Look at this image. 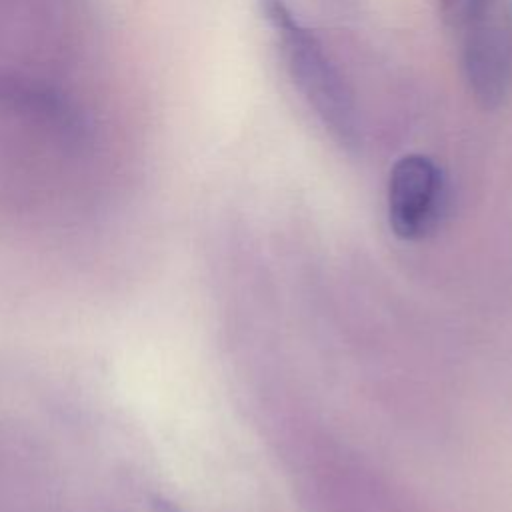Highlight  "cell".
I'll use <instances>...</instances> for the list:
<instances>
[{
  "instance_id": "cell-1",
  "label": "cell",
  "mask_w": 512,
  "mask_h": 512,
  "mask_svg": "<svg viewBox=\"0 0 512 512\" xmlns=\"http://www.w3.org/2000/svg\"><path fill=\"white\" fill-rule=\"evenodd\" d=\"M260 8L278 38L296 90L340 144L354 146L360 134L356 102L318 38L294 16L284 0H260Z\"/></svg>"
},
{
  "instance_id": "cell-2",
  "label": "cell",
  "mask_w": 512,
  "mask_h": 512,
  "mask_svg": "<svg viewBox=\"0 0 512 512\" xmlns=\"http://www.w3.org/2000/svg\"><path fill=\"white\" fill-rule=\"evenodd\" d=\"M388 222L396 236L418 240L432 232L444 200V178L436 162L424 154L396 160L388 176Z\"/></svg>"
},
{
  "instance_id": "cell-3",
  "label": "cell",
  "mask_w": 512,
  "mask_h": 512,
  "mask_svg": "<svg viewBox=\"0 0 512 512\" xmlns=\"http://www.w3.org/2000/svg\"><path fill=\"white\" fill-rule=\"evenodd\" d=\"M438 6L458 44L506 22L502 0H438Z\"/></svg>"
}]
</instances>
